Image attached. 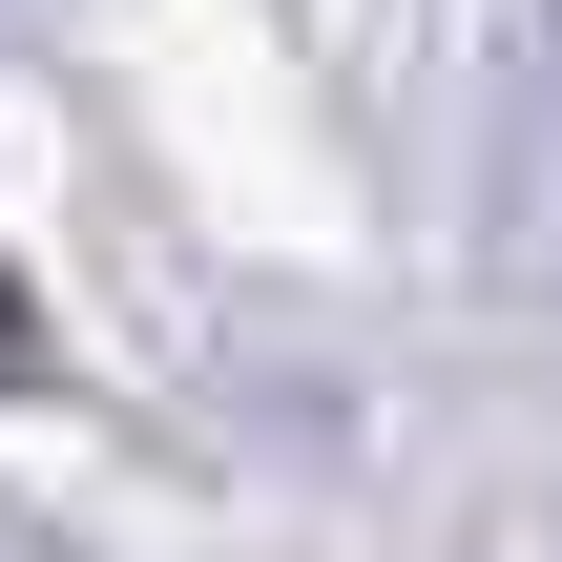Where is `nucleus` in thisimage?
I'll return each instance as SVG.
<instances>
[{"instance_id": "f257e3e1", "label": "nucleus", "mask_w": 562, "mask_h": 562, "mask_svg": "<svg viewBox=\"0 0 562 562\" xmlns=\"http://www.w3.org/2000/svg\"><path fill=\"white\" fill-rule=\"evenodd\" d=\"M21 375H42V334H21V292H0V396H21Z\"/></svg>"}]
</instances>
